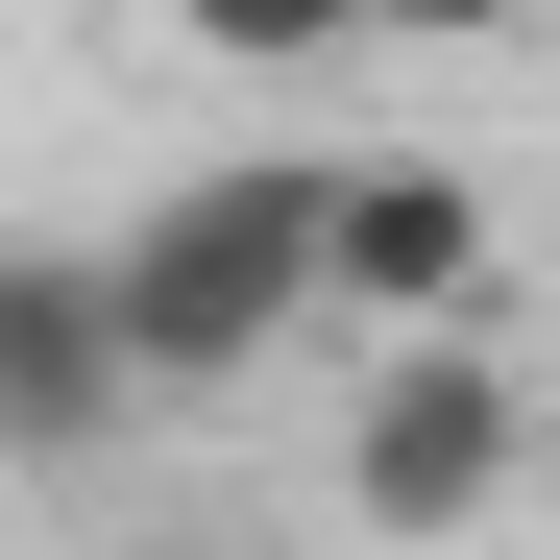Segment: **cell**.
<instances>
[{
	"instance_id": "1",
	"label": "cell",
	"mask_w": 560,
	"mask_h": 560,
	"mask_svg": "<svg viewBox=\"0 0 560 560\" xmlns=\"http://www.w3.org/2000/svg\"><path fill=\"white\" fill-rule=\"evenodd\" d=\"M98 317L147 390H220V365H268L317 317V171H196V196H147L98 244Z\"/></svg>"
},
{
	"instance_id": "2",
	"label": "cell",
	"mask_w": 560,
	"mask_h": 560,
	"mask_svg": "<svg viewBox=\"0 0 560 560\" xmlns=\"http://www.w3.org/2000/svg\"><path fill=\"white\" fill-rule=\"evenodd\" d=\"M512 463H536V390H512L488 341L415 317L390 365H365V415H341V512H365V536H488Z\"/></svg>"
},
{
	"instance_id": "3",
	"label": "cell",
	"mask_w": 560,
	"mask_h": 560,
	"mask_svg": "<svg viewBox=\"0 0 560 560\" xmlns=\"http://www.w3.org/2000/svg\"><path fill=\"white\" fill-rule=\"evenodd\" d=\"M122 415H147V365L98 317V244H0V463H73Z\"/></svg>"
},
{
	"instance_id": "4",
	"label": "cell",
	"mask_w": 560,
	"mask_h": 560,
	"mask_svg": "<svg viewBox=\"0 0 560 560\" xmlns=\"http://www.w3.org/2000/svg\"><path fill=\"white\" fill-rule=\"evenodd\" d=\"M463 293H488V196H463V171H317V317H463Z\"/></svg>"
},
{
	"instance_id": "5",
	"label": "cell",
	"mask_w": 560,
	"mask_h": 560,
	"mask_svg": "<svg viewBox=\"0 0 560 560\" xmlns=\"http://www.w3.org/2000/svg\"><path fill=\"white\" fill-rule=\"evenodd\" d=\"M171 25H196L220 73H341V49H365V0H171Z\"/></svg>"
},
{
	"instance_id": "6",
	"label": "cell",
	"mask_w": 560,
	"mask_h": 560,
	"mask_svg": "<svg viewBox=\"0 0 560 560\" xmlns=\"http://www.w3.org/2000/svg\"><path fill=\"white\" fill-rule=\"evenodd\" d=\"M390 49H488V25H536V0H365Z\"/></svg>"
}]
</instances>
